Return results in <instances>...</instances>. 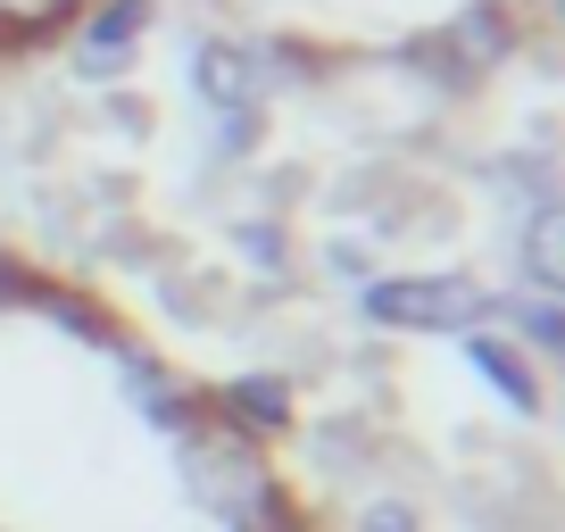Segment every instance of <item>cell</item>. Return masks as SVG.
Segmentation results:
<instances>
[{
	"label": "cell",
	"instance_id": "1",
	"mask_svg": "<svg viewBox=\"0 0 565 532\" xmlns=\"http://www.w3.org/2000/svg\"><path fill=\"white\" fill-rule=\"evenodd\" d=\"M175 482L209 532H308L282 458L249 433L216 425V416H192L175 433Z\"/></svg>",
	"mask_w": 565,
	"mask_h": 532
},
{
	"label": "cell",
	"instance_id": "2",
	"mask_svg": "<svg viewBox=\"0 0 565 532\" xmlns=\"http://www.w3.org/2000/svg\"><path fill=\"white\" fill-rule=\"evenodd\" d=\"M308 75H317V58H291V42L242 34V25H200L183 42V84L209 117H266V100Z\"/></svg>",
	"mask_w": 565,
	"mask_h": 532
},
{
	"label": "cell",
	"instance_id": "3",
	"mask_svg": "<svg viewBox=\"0 0 565 532\" xmlns=\"http://www.w3.org/2000/svg\"><path fill=\"white\" fill-rule=\"evenodd\" d=\"M358 324L391 341H458L475 324H491V284L466 266H416V275H374L350 291Z\"/></svg>",
	"mask_w": 565,
	"mask_h": 532
},
{
	"label": "cell",
	"instance_id": "4",
	"mask_svg": "<svg viewBox=\"0 0 565 532\" xmlns=\"http://www.w3.org/2000/svg\"><path fill=\"white\" fill-rule=\"evenodd\" d=\"M515 51H524L515 0H475V9H458L449 25H433V34L416 42V67L441 92H475V84H491V75H508Z\"/></svg>",
	"mask_w": 565,
	"mask_h": 532
},
{
	"label": "cell",
	"instance_id": "5",
	"mask_svg": "<svg viewBox=\"0 0 565 532\" xmlns=\"http://www.w3.org/2000/svg\"><path fill=\"white\" fill-rule=\"evenodd\" d=\"M150 25H159V0H92L75 25H58V42H67V75L92 92L108 84H134L141 75V51H150Z\"/></svg>",
	"mask_w": 565,
	"mask_h": 532
},
{
	"label": "cell",
	"instance_id": "6",
	"mask_svg": "<svg viewBox=\"0 0 565 532\" xmlns=\"http://www.w3.org/2000/svg\"><path fill=\"white\" fill-rule=\"evenodd\" d=\"M100 358H108V374H117V400H125V408H134L150 433H167V441H175V433L200 416V391H192V374H183L175 358H159L150 341H134V333H108V350H100Z\"/></svg>",
	"mask_w": 565,
	"mask_h": 532
},
{
	"label": "cell",
	"instance_id": "7",
	"mask_svg": "<svg viewBox=\"0 0 565 532\" xmlns=\"http://www.w3.org/2000/svg\"><path fill=\"white\" fill-rule=\"evenodd\" d=\"M200 416H216V425L249 433V441H291L300 433V374H282V366H233L225 383L200 391Z\"/></svg>",
	"mask_w": 565,
	"mask_h": 532
},
{
	"label": "cell",
	"instance_id": "8",
	"mask_svg": "<svg viewBox=\"0 0 565 532\" xmlns=\"http://www.w3.org/2000/svg\"><path fill=\"white\" fill-rule=\"evenodd\" d=\"M458 358H466V374H475V383L491 391L508 416H548V374L532 366V358L515 350L499 324H475V333H458Z\"/></svg>",
	"mask_w": 565,
	"mask_h": 532
},
{
	"label": "cell",
	"instance_id": "9",
	"mask_svg": "<svg viewBox=\"0 0 565 532\" xmlns=\"http://www.w3.org/2000/svg\"><path fill=\"white\" fill-rule=\"evenodd\" d=\"M508 284L515 291H557V300H565V200H541V209L515 216V233H508Z\"/></svg>",
	"mask_w": 565,
	"mask_h": 532
},
{
	"label": "cell",
	"instance_id": "10",
	"mask_svg": "<svg viewBox=\"0 0 565 532\" xmlns=\"http://www.w3.org/2000/svg\"><path fill=\"white\" fill-rule=\"evenodd\" d=\"M491 324H499V333H508L541 374L565 366V300H557V291H515V284H499V291H491Z\"/></svg>",
	"mask_w": 565,
	"mask_h": 532
},
{
	"label": "cell",
	"instance_id": "11",
	"mask_svg": "<svg viewBox=\"0 0 565 532\" xmlns=\"http://www.w3.org/2000/svg\"><path fill=\"white\" fill-rule=\"evenodd\" d=\"M225 242H233V266H242L249 284H266V291H282L291 275H300V258H291V225H282L275 209L233 216V225H225Z\"/></svg>",
	"mask_w": 565,
	"mask_h": 532
},
{
	"label": "cell",
	"instance_id": "12",
	"mask_svg": "<svg viewBox=\"0 0 565 532\" xmlns=\"http://www.w3.org/2000/svg\"><path fill=\"white\" fill-rule=\"evenodd\" d=\"M341 532H424V508L407 491H366L350 515H341Z\"/></svg>",
	"mask_w": 565,
	"mask_h": 532
},
{
	"label": "cell",
	"instance_id": "13",
	"mask_svg": "<svg viewBox=\"0 0 565 532\" xmlns=\"http://www.w3.org/2000/svg\"><path fill=\"white\" fill-rule=\"evenodd\" d=\"M92 0H0V18L18 25L25 42H42V34H58V25H75Z\"/></svg>",
	"mask_w": 565,
	"mask_h": 532
},
{
	"label": "cell",
	"instance_id": "14",
	"mask_svg": "<svg viewBox=\"0 0 565 532\" xmlns=\"http://www.w3.org/2000/svg\"><path fill=\"white\" fill-rule=\"evenodd\" d=\"M25 291H34V266L0 242V308H25Z\"/></svg>",
	"mask_w": 565,
	"mask_h": 532
}]
</instances>
